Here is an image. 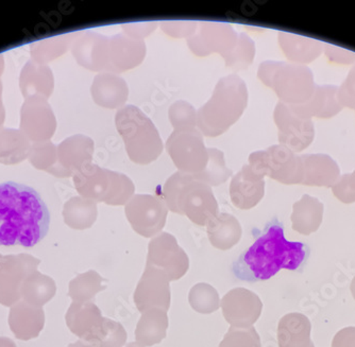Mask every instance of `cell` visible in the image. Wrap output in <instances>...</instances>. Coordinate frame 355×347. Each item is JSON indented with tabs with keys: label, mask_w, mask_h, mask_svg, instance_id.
<instances>
[{
	"label": "cell",
	"mask_w": 355,
	"mask_h": 347,
	"mask_svg": "<svg viewBox=\"0 0 355 347\" xmlns=\"http://www.w3.org/2000/svg\"><path fill=\"white\" fill-rule=\"evenodd\" d=\"M49 224L51 213L35 189L16 181L0 184V247H33Z\"/></svg>",
	"instance_id": "cell-1"
},
{
	"label": "cell",
	"mask_w": 355,
	"mask_h": 347,
	"mask_svg": "<svg viewBox=\"0 0 355 347\" xmlns=\"http://www.w3.org/2000/svg\"><path fill=\"white\" fill-rule=\"evenodd\" d=\"M309 253L308 245L287 240L283 225L273 222L233 263L232 271L241 281L264 282L282 269L298 270L308 258Z\"/></svg>",
	"instance_id": "cell-2"
},
{
	"label": "cell",
	"mask_w": 355,
	"mask_h": 347,
	"mask_svg": "<svg viewBox=\"0 0 355 347\" xmlns=\"http://www.w3.org/2000/svg\"><path fill=\"white\" fill-rule=\"evenodd\" d=\"M248 105V89L239 75L221 78L212 97L197 111V129L207 137H217L230 129Z\"/></svg>",
	"instance_id": "cell-3"
},
{
	"label": "cell",
	"mask_w": 355,
	"mask_h": 347,
	"mask_svg": "<svg viewBox=\"0 0 355 347\" xmlns=\"http://www.w3.org/2000/svg\"><path fill=\"white\" fill-rule=\"evenodd\" d=\"M162 199L169 211L184 215L199 226H205L219 215L212 188L193 175H171L165 183Z\"/></svg>",
	"instance_id": "cell-4"
},
{
	"label": "cell",
	"mask_w": 355,
	"mask_h": 347,
	"mask_svg": "<svg viewBox=\"0 0 355 347\" xmlns=\"http://www.w3.org/2000/svg\"><path fill=\"white\" fill-rule=\"evenodd\" d=\"M115 125L133 163L148 165L162 154L164 145L159 131L139 107L130 105L119 109L115 115Z\"/></svg>",
	"instance_id": "cell-5"
},
{
	"label": "cell",
	"mask_w": 355,
	"mask_h": 347,
	"mask_svg": "<svg viewBox=\"0 0 355 347\" xmlns=\"http://www.w3.org/2000/svg\"><path fill=\"white\" fill-rule=\"evenodd\" d=\"M65 321L69 330L92 347H123L127 342L123 325L103 317L93 302L71 303Z\"/></svg>",
	"instance_id": "cell-6"
},
{
	"label": "cell",
	"mask_w": 355,
	"mask_h": 347,
	"mask_svg": "<svg viewBox=\"0 0 355 347\" xmlns=\"http://www.w3.org/2000/svg\"><path fill=\"white\" fill-rule=\"evenodd\" d=\"M257 75L276 91L280 103L291 107L308 103L316 89L314 75L305 65L266 61L261 64Z\"/></svg>",
	"instance_id": "cell-7"
},
{
	"label": "cell",
	"mask_w": 355,
	"mask_h": 347,
	"mask_svg": "<svg viewBox=\"0 0 355 347\" xmlns=\"http://www.w3.org/2000/svg\"><path fill=\"white\" fill-rule=\"evenodd\" d=\"M249 166L270 179L286 185L302 183V163L300 155L282 145H275L264 151L251 153Z\"/></svg>",
	"instance_id": "cell-8"
},
{
	"label": "cell",
	"mask_w": 355,
	"mask_h": 347,
	"mask_svg": "<svg viewBox=\"0 0 355 347\" xmlns=\"http://www.w3.org/2000/svg\"><path fill=\"white\" fill-rule=\"evenodd\" d=\"M166 150L179 172L198 175L209 161L202 133L197 127L173 131L167 141Z\"/></svg>",
	"instance_id": "cell-9"
},
{
	"label": "cell",
	"mask_w": 355,
	"mask_h": 347,
	"mask_svg": "<svg viewBox=\"0 0 355 347\" xmlns=\"http://www.w3.org/2000/svg\"><path fill=\"white\" fill-rule=\"evenodd\" d=\"M92 186L81 189L83 195L107 205H125L135 195V186L127 175L92 166L89 170Z\"/></svg>",
	"instance_id": "cell-10"
},
{
	"label": "cell",
	"mask_w": 355,
	"mask_h": 347,
	"mask_svg": "<svg viewBox=\"0 0 355 347\" xmlns=\"http://www.w3.org/2000/svg\"><path fill=\"white\" fill-rule=\"evenodd\" d=\"M125 213L137 234L150 238L164 229L168 208L162 197L135 195L125 204Z\"/></svg>",
	"instance_id": "cell-11"
},
{
	"label": "cell",
	"mask_w": 355,
	"mask_h": 347,
	"mask_svg": "<svg viewBox=\"0 0 355 347\" xmlns=\"http://www.w3.org/2000/svg\"><path fill=\"white\" fill-rule=\"evenodd\" d=\"M40 263L31 255L0 254V305L12 307L21 300V285L28 275L37 271Z\"/></svg>",
	"instance_id": "cell-12"
},
{
	"label": "cell",
	"mask_w": 355,
	"mask_h": 347,
	"mask_svg": "<svg viewBox=\"0 0 355 347\" xmlns=\"http://www.w3.org/2000/svg\"><path fill=\"white\" fill-rule=\"evenodd\" d=\"M146 266L159 269L175 282L187 274L189 259L173 235L161 233L149 242Z\"/></svg>",
	"instance_id": "cell-13"
},
{
	"label": "cell",
	"mask_w": 355,
	"mask_h": 347,
	"mask_svg": "<svg viewBox=\"0 0 355 347\" xmlns=\"http://www.w3.org/2000/svg\"><path fill=\"white\" fill-rule=\"evenodd\" d=\"M275 121L279 130L280 145L295 153L304 150L314 141L315 125L312 119L298 115L285 103L277 105Z\"/></svg>",
	"instance_id": "cell-14"
},
{
	"label": "cell",
	"mask_w": 355,
	"mask_h": 347,
	"mask_svg": "<svg viewBox=\"0 0 355 347\" xmlns=\"http://www.w3.org/2000/svg\"><path fill=\"white\" fill-rule=\"evenodd\" d=\"M135 303L141 313L150 309L168 310L171 286L166 275L155 267L146 266L135 289Z\"/></svg>",
	"instance_id": "cell-15"
},
{
	"label": "cell",
	"mask_w": 355,
	"mask_h": 347,
	"mask_svg": "<svg viewBox=\"0 0 355 347\" xmlns=\"http://www.w3.org/2000/svg\"><path fill=\"white\" fill-rule=\"evenodd\" d=\"M225 321L233 327H251L260 318L263 304L260 297L245 288H235L220 303Z\"/></svg>",
	"instance_id": "cell-16"
},
{
	"label": "cell",
	"mask_w": 355,
	"mask_h": 347,
	"mask_svg": "<svg viewBox=\"0 0 355 347\" xmlns=\"http://www.w3.org/2000/svg\"><path fill=\"white\" fill-rule=\"evenodd\" d=\"M239 37V35L227 24L202 23L198 33L187 42L191 51L199 57L218 53L225 57L234 49Z\"/></svg>",
	"instance_id": "cell-17"
},
{
	"label": "cell",
	"mask_w": 355,
	"mask_h": 347,
	"mask_svg": "<svg viewBox=\"0 0 355 347\" xmlns=\"http://www.w3.org/2000/svg\"><path fill=\"white\" fill-rule=\"evenodd\" d=\"M146 55V45L144 39H135L125 33L110 37L109 71L123 73L135 69Z\"/></svg>",
	"instance_id": "cell-18"
},
{
	"label": "cell",
	"mask_w": 355,
	"mask_h": 347,
	"mask_svg": "<svg viewBox=\"0 0 355 347\" xmlns=\"http://www.w3.org/2000/svg\"><path fill=\"white\" fill-rule=\"evenodd\" d=\"M264 177L245 165L231 181L230 197L234 206L244 211L257 206L265 195Z\"/></svg>",
	"instance_id": "cell-19"
},
{
	"label": "cell",
	"mask_w": 355,
	"mask_h": 347,
	"mask_svg": "<svg viewBox=\"0 0 355 347\" xmlns=\"http://www.w3.org/2000/svg\"><path fill=\"white\" fill-rule=\"evenodd\" d=\"M44 325L45 312L43 308L31 306L21 300L10 308V329L19 340L29 341L37 338Z\"/></svg>",
	"instance_id": "cell-20"
},
{
	"label": "cell",
	"mask_w": 355,
	"mask_h": 347,
	"mask_svg": "<svg viewBox=\"0 0 355 347\" xmlns=\"http://www.w3.org/2000/svg\"><path fill=\"white\" fill-rule=\"evenodd\" d=\"M302 163V185L332 187L340 177V169L336 161L327 154L300 155Z\"/></svg>",
	"instance_id": "cell-21"
},
{
	"label": "cell",
	"mask_w": 355,
	"mask_h": 347,
	"mask_svg": "<svg viewBox=\"0 0 355 347\" xmlns=\"http://www.w3.org/2000/svg\"><path fill=\"white\" fill-rule=\"evenodd\" d=\"M92 95L99 107L105 109H121L129 96L127 82L116 73H105L95 78Z\"/></svg>",
	"instance_id": "cell-22"
},
{
	"label": "cell",
	"mask_w": 355,
	"mask_h": 347,
	"mask_svg": "<svg viewBox=\"0 0 355 347\" xmlns=\"http://www.w3.org/2000/svg\"><path fill=\"white\" fill-rule=\"evenodd\" d=\"M337 91L338 87L335 85H316L314 94L308 103L289 107L298 115L306 118H331L344 109L338 101Z\"/></svg>",
	"instance_id": "cell-23"
},
{
	"label": "cell",
	"mask_w": 355,
	"mask_h": 347,
	"mask_svg": "<svg viewBox=\"0 0 355 347\" xmlns=\"http://www.w3.org/2000/svg\"><path fill=\"white\" fill-rule=\"evenodd\" d=\"M312 325L301 313H288L278 325L279 347H315L311 339Z\"/></svg>",
	"instance_id": "cell-24"
},
{
	"label": "cell",
	"mask_w": 355,
	"mask_h": 347,
	"mask_svg": "<svg viewBox=\"0 0 355 347\" xmlns=\"http://www.w3.org/2000/svg\"><path fill=\"white\" fill-rule=\"evenodd\" d=\"M279 44L285 57L299 65H305L316 60L324 51V45L317 39L286 32L279 33Z\"/></svg>",
	"instance_id": "cell-25"
},
{
	"label": "cell",
	"mask_w": 355,
	"mask_h": 347,
	"mask_svg": "<svg viewBox=\"0 0 355 347\" xmlns=\"http://www.w3.org/2000/svg\"><path fill=\"white\" fill-rule=\"evenodd\" d=\"M324 204L317 197L303 195L293 206V229L305 236L318 231L324 220Z\"/></svg>",
	"instance_id": "cell-26"
},
{
	"label": "cell",
	"mask_w": 355,
	"mask_h": 347,
	"mask_svg": "<svg viewBox=\"0 0 355 347\" xmlns=\"http://www.w3.org/2000/svg\"><path fill=\"white\" fill-rule=\"evenodd\" d=\"M168 328L167 311L162 309H150L141 313V319L135 329V339L141 346H153L159 344L166 337Z\"/></svg>",
	"instance_id": "cell-27"
},
{
	"label": "cell",
	"mask_w": 355,
	"mask_h": 347,
	"mask_svg": "<svg viewBox=\"0 0 355 347\" xmlns=\"http://www.w3.org/2000/svg\"><path fill=\"white\" fill-rule=\"evenodd\" d=\"M207 226L209 242L219 250H230L241 240V223L232 215L219 213Z\"/></svg>",
	"instance_id": "cell-28"
},
{
	"label": "cell",
	"mask_w": 355,
	"mask_h": 347,
	"mask_svg": "<svg viewBox=\"0 0 355 347\" xmlns=\"http://www.w3.org/2000/svg\"><path fill=\"white\" fill-rule=\"evenodd\" d=\"M57 292L55 281L39 271L28 275L21 285V301L31 306L43 308L44 305L53 300Z\"/></svg>",
	"instance_id": "cell-29"
},
{
	"label": "cell",
	"mask_w": 355,
	"mask_h": 347,
	"mask_svg": "<svg viewBox=\"0 0 355 347\" xmlns=\"http://www.w3.org/2000/svg\"><path fill=\"white\" fill-rule=\"evenodd\" d=\"M105 283V279L96 271H87L69 283V296L75 303L92 302L97 293L107 288Z\"/></svg>",
	"instance_id": "cell-30"
},
{
	"label": "cell",
	"mask_w": 355,
	"mask_h": 347,
	"mask_svg": "<svg viewBox=\"0 0 355 347\" xmlns=\"http://www.w3.org/2000/svg\"><path fill=\"white\" fill-rule=\"evenodd\" d=\"M64 218L67 224L73 229H89L97 218V205L94 201L75 199L65 206Z\"/></svg>",
	"instance_id": "cell-31"
},
{
	"label": "cell",
	"mask_w": 355,
	"mask_h": 347,
	"mask_svg": "<svg viewBox=\"0 0 355 347\" xmlns=\"http://www.w3.org/2000/svg\"><path fill=\"white\" fill-rule=\"evenodd\" d=\"M209 161L202 172L193 175L197 179L209 186L223 184L232 175V170L225 165V155L215 148H207Z\"/></svg>",
	"instance_id": "cell-32"
},
{
	"label": "cell",
	"mask_w": 355,
	"mask_h": 347,
	"mask_svg": "<svg viewBox=\"0 0 355 347\" xmlns=\"http://www.w3.org/2000/svg\"><path fill=\"white\" fill-rule=\"evenodd\" d=\"M189 301L191 308L202 314L215 312L220 307V299L216 289L205 283L195 285L191 289Z\"/></svg>",
	"instance_id": "cell-33"
},
{
	"label": "cell",
	"mask_w": 355,
	"mask_h": 347,
	"mask_svg": "<svg viewBox=\"0 0 355 347\" xmlns=\"http://www.w3.org/2000/svg\"><path fill=\"white\" fill-rule=\"evenodd\" d=\"M255 57V44L246 35H239V41L234 49L225 55L227 66L235 69H247Z\"/></svg>",
	"instance_id": "cell-34"
},
{
	"label": "cell",
	"mask_w": 355,
	"mask_h": 347,
	"mask_svg": "<svg viewBox=\"0 0 355 347\" xmlns=\"http://www.w3.org/2000/svg\"><path fill=\"white\" fill-rule=\"evenodd\" d=\"M168 117L175 131L197 127V111L187 101H175L168 109Z\"/></svg>",
	"instance_id": "cell-35"
},
{
	"label": "cell",
	"mask_w": 355,
	"mask_h": 347,
	"mask_svg": "<svg viewBox=\"0 0 355 347\" xmlns=\"http://www.w3.org/2000/svg\"><path fill=\"white\" fill-rule=\"evenodd\" d=\"M219 347H262V345L254 327L239 328L231 326Z\"/></svg>",
	"instance_id": "cell-36"
},
{
	"label": "cell",
	"mask_w": 355,
	"mask_h": 347,
	"mask_svg": "<svg viewBox=\"0 0 355 347\" xmlns=\"http://www.w3.org/2000/svg\"><path fill=\"white\" fill-rule=\"evenodd\" d=\"M333 195L345 204L355 202V186L351 181L350 173L340 175L332 187Z\"/></svg>",
	"instance_id": "cell-37"
},
{
	"label": "cell",
	"mask_w": 355,
	"mask_h": 347,
	"mask_svg": "<svg viewBox=\"0 0 355 347\" xmlns=\"http://www.w3.org/2000/svg\"><path fill=\"white\" fill-rule=\"evenodd\" d=\"M337 98L343 107L355 111V66L347 75L344 83L338 87Z\"/></svg>",
	"instance_id": "cell-38"
},
{
	"label": "cell",
	"mask_w": 355,
	"mask_h": 347,
	"mask_svg": "<svg viewBox=\"0 0 355 347\" xmlns=\"http://www.w3.org/2000/svg\"><path fill=\"white\" fill-rule=\"evenodd\" d=\"M197 26L196 21H165L162 24L163 30L167 35L178 39L191 37L193 33H196Z\"/></svg>",
	"instance_id": "cell-39"
},
{
	"label": "cell",
	"mask_w": 355,
	"mask_h": 347,
	"mask_svg": "<svg viewBox=\"0 0 355 347\" xmlns=\"http://www.w3.org/2000/svg\"><path fill=\"white\" fill-rule=\"evenodd\" d=\"M324 51L327 59L333 63L340 64V65H351L355 63V53L347 51L344 48L337 47L331 44H324Z\"/></svg>",
	"instance_id": "cell-40"
},
{
	"label": "cell",
	"mask_w": 355,
	"mask_h": 347,
	"mask_svg": "<svg viewBox=\"0 0 355 347\" xmlns=\"http://www.w3.org/2000/svg\"><path fill=\"white\" fill-rule=\"evenodd\" d=\"M123 28L125 35L129 37L143 39L146 35H150L151 32L155 31L157 23L129 24L123 25Z\"/></svg>",
	"instance_id": "cell-41"
},
{
	"label": "cell",
	"mask_w": 355,
	"mask_h": 347,
	"mask_svg": "<svg viewBox=\"0 0 355 347\" xmlns=\"http://www.w3.org/2000/svg\"><path fill=\"white\" fill-rule=\"evenodd\" d=\"M332 347H355V327H346L337 332Z\"/></svg>",
	"instance_id": "cell-42"
},
{
	"label": "cell",
	"mask_w": 355,
	"mask_h": 347,
	"mask_svg": "<svg viewBox=\"0 0 355 347\" xmlns=\"http://www.w3.org/2000/svg\"><path fill=\"white\" fill-rule=\"evenodd\" d=\"M0 347H16V344L7 337H0Z\"/></svg>",
	"instance_id": "cell-43"
},
{
	"label": "cell",
	"mask_w": 355,
	"mask_h": 347,
	"mask_svg": "<svg viewBox=\"0 0 355 347\" xmlns=\"http://www.w3.org/2000/svg\"><path fill=\"white\" fill-rule=\"evenodd\" d=\"M67 347H92L91 345L87 344V343L83 342V340L77 341V342L71 343Z\"/></svg>",
	"instance_id": "cell-44"
},
{
	"label": "cell",
	"mask_w": 355,
	"mask_h": 347,
	"mask_svg": "<svg viewBox=\"0 0 355 347\" xmlns=\"http://www.w3.org/2000/svg\"><path fill=\"white\" fill-rule=\"evenodd\" d=\"M351 293H352L353 299L355 300V277L352 279V283H351Z\"/></svg>",
	"instance_id": "cell-45"
},
{
	"label": "cell",
	"mask_w": 355,
	"mask_h": 347,
	"mask_svg": "<svg viewBox=\"0 0 355 347\" xmlns=\"http://www.w3.org/2000/svg\"><path fill=\"white\" fill-rule=\"evenodd\" d=\"M350 177H351V181H352V183H353V184H354V186H355V170L353 171L352 173H350Z\"/></svg>",
	"instance_id": "cell-46"
},
{
	"label": "cell",
	"mask_w": 355,
	"mask_h": 347,
	"mask_svg": "<svg viewBox=\"0 0 355 347\" xmlns=\"http://www.w3.org/2000/svg\"><path fill=\"white\" fill-rule=\"evenodd\" d=\"M127 347H143L141 345L137 344V343H130V344L128 345Z\"/></svg>",
	"instance_id": "cell-47"
}]
</instances>
